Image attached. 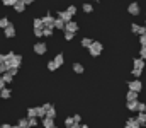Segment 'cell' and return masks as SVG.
I'll use <instances>...</instances> for the list:
<instances>
[{
  "instance_id": "obj_1",
  "label": "cell",
  "mask_w": 146,
  "mask_h": 128,
  "mask_svg": "<svg viewBox=\"0 0 146 128\" xmlns=\"http://www.w3.org/2000/svg\"><path fill=\"white\" fill-rule=\"evenodd\" d=\"M5 56H7V58H5V63L9 65V68H10V67H15V68L21 67V62H22V56H21V55H15V53L10 51V53H7Z\"/></svg>"
},
{
  "instance_id": "obj_2",
  "label": "cell",
  "mask_w": 146,
  "mask_h": 128,
  "mask_svg": "<svg viewBox=\"0 0 146 128\" xmlns=\"http://www.w3.org/2000/svg\"><path fill=\"white\" fill-rule=\"evenodd\" d=\"M102 50H104V46H102V43H99V41H94L92 46L88 48V51H90L92 56H99V55L102 53Z\"/></svg>"
},
{
  "instance_id": "obj_3",
  "label": "cell",
  "mask_w": 146,
  "mask_h": 128,
  "mask_svg": "<svg viewBox=\"0 0 146 128\" xmlns=\"http://www.w3.org/2000/svg\"><path fill=\"white\" fill-rule=\"evenodd\" d=\"M127 87H129V90H134V92H139L141 89H143V84L138 80V79H134V80H131V82H127Z\"/></svg>"
},
{
  "instance_id": "obj_4",
  "label": "cell",
  "mask_w": 146,
  "mask_h": 128,
  "mask_svg": "<svg viewBox=\"0 0 146 128\" xmlns=\"http://www.w3.org/2000/svg\"><path fill=\"white\" fill-rule=\"evenodd\" d=\"M42 26H44V27H54V17H53L51 14H46V15L42 17Z\"/></svg>"
},
{
  "instance_id": "obj_5",
  "label": "cell",
  "mask_w": 146,
  "mask_h": 128,
  "mask_svg": "<svg viewBox=\"0 0 146 128\" xmlns=\"http://www.w3.org/2000/svg\"><path fill=\"white\" fill-rule=\"evenodd\" d=\"M46 50H48L46 43L37 41L36 44H34V53H37V55H44V53H46Z\"/></svg>"
},
{
  "instance_id": "obj_6",
  "label": "cell",
  "mask_w": 146,
  "mask_h": 128,
  "mask_svg": "<svg viewBox=\"0 0 146 128\" xmlns=\"http://www.w3.org/2000/svg\"><path fill=\"white\" fill-rule=\"evenodd\" d=\"M139 10H141V9H139V3H136V2H131V3L127 5V12L133 14V15H138Z\"/></svg>"
},
{
  "instance_id": "obj_7",
  "label": "cell",
  "mask_w": 146,
  "mask_h": 128,
  "mask_svg": "<svg viewBox=\"0 0 146 128\" xmlns=\"http://www.w3.org/2000/svg\"><path fill=\"white\" fill-rule=\"evenodd\" d=\"M126 128H141V123L136 120V118H129L126 121Z\"/></svg>"
},
{
  "instance_id": "obj_8",
  "label": "cell",
  "mask_w": 146,
  "mask_h": 128,
  "mask_svg": "<svg viewBox=\"0 0 146 128\" xmlns=\"http://www.w3.org/2000/svg\"><path fill=\"white\" fill-rule=\"evenodd\" d=\"M131 31H133V34H145V27L143 26H139V24H133L131 26Z\"/></svg>"
},
{
  "instance_id": "obj_9",
  "label": "cell",
  "mask_w": 146,
  "mask_h": 128,
  "mask_svg": "<svg viewBox=\"0 0 146 128\" xmlns=\"http://www.w3.org/2000/svg\"><path fill=\"white\" fill-rule=\"evenodd\" d=\"M133 68H141V70H143V68H145V60H143L141 56H139V58H134V60H133Z\"/></svg>"
},
{
  "instance_id": "obj_10",
  "label": "cell",
  "mask_w": 146,
  "mask_h": 128,
  "mask_svg": "<svg viewBox=\"0 0 146 128\" xmlns=\"http://www.w3.org/2000/svg\"><path fill=\"white\" fill-rule=\"evenodd\" d=\"M3 33H5V38H14V36H15V27L10 24L9 27H5V29H3Z\"/></svg>"
},
{
  "instance_id": "obj_11",
  "label": "cell",
  "mask_w": 146,
  "mask_h": 128,
  "mask_svg": "<svg viewBox=\"0 0 146 128\" xmlns=\"http://www.w3.org/2000/svg\"><path fill=\"white\" fill-rule=\"evenodd\" d=\"M65 31H72V33H76V31H78V24H76V22H73V21L66 22V26H65Z\"/></svg>"
},
{
  "instance_id": "obj_12",
  "label": "cell",
  "mask_w": 146,
  "mask_h": 128,
  "mask_svg": "<svg viewBox=\"0 0 146 128\" xmlns=\"http://www.w3.org/2000/svg\"><path fill=\"white\" fill-rule=\"evenodd\" d=\"M65 26H66V22H65L63 19H60V17L54 19V29H63V31H65Z\"/></svg>"
},
{
  "instance_id": "obj_13",
  "label": "cell",
  "mask_w": 146,
  "mask_h": 128,
  "mask_svg": "<svg viewBox=\"0 0 146 128\" xmlns=\"http://www.w3.org/2000/svg\"><path fill=\"white\" fill-rule=\"evenodd\" d=\"M42 127L44 128H54V120L53 118H42Z\"/></svg>"
},
{
  "instance_id": "obj_14",
  "label": "cell",
  "mask_w": 146,
  "mask_h": 128,
  "mask_svg": "<svg viewBox=\"0 0 146 128\" xmlns=\"http://www.w3.org/2000/svg\"><path fill=\"white\" fill-rule=\"evenodd\" d=\"M58 17L63 19L65 22H70V21H72V14H68V10H65V12H58Z\"/></svg>"
},
{
  "instance_id": "obj_15",
  "label": "cell",
  "mask_w": 146,
  "mask_h": 128,
  "mask_svg": "<svg viewBox=\"0 0 146 128\" xmlns=\"http://www.w3.org/2000/svg\"><path fill=\"white\" fill-rule=\"evenodd\" d=\"M138 106H139V101H127V109L129 111H138Z\"/></svg>"
},
{
  "instance_id": "obj_16",
  "label": "cell",
  "mask_w": 146,
  "mask_h": 128,
  "mask_svg": "<svg viewBox=\"0 0 146 128\" xmlns=\"http://www.w3.org/2000/svg\"><path fill=\"white\" fill-rule=\"evenodd\" d=\"M17 125L21 128H31L29 127V118H21V120L17 121Z\"/></svg>"
},
{
  "instance_id": "obj_17",
  "label": "cell",
  "mask_w": 146,
  "mask_h": 128,
  "mask_svg": "<svg viewBox=\"0 0 146 128\" xmlns=\"http://www.w3.org/2000/svg\"><path fill=\"white\" fill-rule=\"evenodd\" d=\"M136 120L141 123V125H146V113L145 111H141V113H138V116H136Z\"/></svg>"
},
{
  "instance_id": "obj_18",
  "label": "cell",
  "mask_w": 146,
  "mask_h": 128,
  "mask_svg": "<svg viewBox=\"0 0 146 128\" xmlns=\"http://www.w3.org/2000/svg\"><path fill=\"white\" fill-rule=\"evenodd\" d=\"M14 9H15V12H24V9H26V3H24V2H17V3L14 5Z\"/></svg>"
},
{
  "instance_id": "obj_19",
  "label": "cell",
  "mask_w": 146,
  "mask_h": 128,
  "mask_svg": "<svg viewBox=\"0 0 146 128\" xmlns=\"http://www.w3.org/2000/svg\"><path fill=\"white\" fill-rule=\"evenodd\" d=\"M54 62H56V65H58V67H61V65L65 63V56L60 53V55H56V56H54Z\"/></svg>"
},
{
  "instance_id": "obj_20",
  "label": "cell",
  "mask_w": 146,
  "mask_h": 128,
  "mask_svg": "<svg viewBox=\"0 0 146 128\" xmlns=\"http://www.w3.org/2000/svg\"><path fill=\"white\" fill-rule=\"evenodd\" d=\"M27 118H37V108H29L27 109Z\"/></svg>"
},
{
  "instance_id": "obj_21",
  "label": "cell",
  "mask_w": 146,
  "mask_h": 128,
  "mask_svg": "<svg viewBox=\"0 0 146 128\" xmlns=\"http://www.w3.org/2000/svg\"><path fill=\"white\" fill-rule=\"evenodd\" d=\"M73 72H75V74H83V65L73 63Z\"/></svg>"
},
{
  "instance_id": "obj_22",
  "label": "cell",
  "mask_w": 146,
  "mask_h": 128,
  "mask_svg": "<svg viewBox=\"0 0 146 128\" xmlns=\"http://www.w3.org/2000/svg\"><path fill=\"white\" fill-rule=\"evenodd\" d=\"M0 97L9 99V97H10V89H7V87H5V89H2V90H0Z\"/></svg>"
},
{
  "instance_id": "obj_23",
  "label": "cell",
  "mask_w": 146,
  "mask_h": 128,
  "mask_svg": "<svg viewBox=\"0 0 146 128\" xmlns=\"http://www.w3.org/2000/svg\"><path fill=\"white\" fill-rule=\"evenodd\" d=\"M126 97H127V101H136V99H138V92H134V90H129Z\"/></svg>"
},
{
  "instance_id": "obj_24",
  "label": "cell",
  "mask_w": 146,
  "mask_h": 128,
  "mask_svg": "<svg viewBox=\"0 0 146 128\" xmlns=\"http://www.w3.org/2000/svg\"><path fill=\"white\" fill-rule=\"evenodd\" d=\"M9 26H10L9 19H7V17H2V19H0V27H2V29H5V27H9Z\"/></svg>"
},
{
  "instance_id": "obj_25",
  "label": "cell",
  "mask_w": 146,
  "mask_h": 128,
  "mask_svg": "<svg viewBox=\"0 0 146 128\" xmlns=\"http://www.w3.org/2000/svg\"><path fill=\"white\" fill-rule=\"evenodd\" d=\"M34 29H44V26H42V19H34Z\"/></svg>"
},
{
  "instance_id": "obj_26",
  "label": "cell",
  "mask_w": 146,
  "mask_h": 128,
  "mask_svg": "<svg viewBox=\"0 0 146 128\" xmlns=\"http://www.w3.org/2000/svg\"><path fill=\"white\" fill-rule=\"evenodd\" d=\"M92 40H90V38H83V40H82V46H83V48H90V46H92Z\"/></svg>"
},
{
  "instance_id": "obj_27",
  "label": "cell",
  "mask_w": 146,
  "mask_h": 128,
  "mask_svg": "<svg viewBox=\"0 0 146 128\" xmlns=\"http://www.w3.org/2000/svg\"><path fill=\"white\" fill-rule=\"evenodd\" d=\"M46 116H48V118H53V120H54V118H56V109H54V108L48 109V111H46Z\"/></svg>"
},
{
  "instance_id": "obj_28",
  "label": "cell",
  "mask_w": 146,
  "mask_h": 128,
  "mask_svg": "<svg viewBox=\"0 0 146 128\" xmlns=\"http://www.w3.org/2000/svg\"><path fill=\"white\" fill-rule=\"evenodd\" d=\"M37 118H46V109L41 106V108H37Z\"/></svg>"
},
{
  "instance_id": "obj_29",
  "label": "cell",
  "mask_w": 146,
  "mask_h": 128,
  "mask_svg": "<svg viewBox=\"0 0 146 128\" xmlns=\"http://www.w3.org/2000/svg\"><path fill=\"white\" fill-rule=\"evenodd\" d=\"M17 2H19V0H2V3H3V5H7V7H14Z\"/></svg>"
},
{
  "instance_id": "obj_30",
  "label": "cell",
  "mask_w": 146,
  "mask_h": 128,
  "mask_svg": "<svg viewBox=\"0 0 146 128\" xmlns=\"http://www.w3.org/2000/svg\"><path fill=\"white\" fill-rule=\"evenodd\" d=\"M73 125H75V120H73V116H72V118H66V120H65V127H66V128H72Z\"/></svg>"
},
{
  "instance_id": "obj_31",
  "label": "cell",
  "mask_w": 146,
  "mask_h": 128,
  "mask_svg": "<svg viewBox=\"0 0 146 128\" xmlns=\"http://www.w3.org/2000/svg\"><path fill=\"white\" fill-rule=\"evenodd\" d=\"M53 29H54V27H44V29H42V34H44V36H48V38H49V36H51V34H53Z\"/></svg>"
},
{
  "instance_id": "obj_32",
  "label": "cell",
  "mask_w": 146,
  "mask_h": 128,
  "mask_svg": "<svg viewBox=\"0 0 146 128\" xmlns=\"http://www.w3.org/2000/svg\"><path fill=\"white\" fill-rule=\"evenodd\" d=\"M48 68H49L51 72H53V70H56V68H58V65H56V62H54V60H51V62H48Z\"/></svg>"
},
{
  "instance_id": "obj_33",
  "label": "cell",
  "mask_w": 146,
  "mask_h": 128,
  "mask_svg": "<svg viewBox=\"0 0 146 128\" xmlns=\"http://www.w3.org/2000/svg\"><path fill=\"white\" fill-rule=\"evenodd\" d=\"M9 72V65L7 63H0V74L3 75V74H7Z\"/></svg>"
},
{
  "instance_id": "obj_34",
  "label": "cell",
  "mask_w": 146,
  "mask_h": 128,
  "mask_svg": "<svg viewBox=\"0 0 146 128\" xmlns=\"http://www.w3.org/2000/svg\"><path fill=\"white\" fill-rule=\"evenodd\" d=\"M73 36H75V33H72V31H65V40H66V41H72Z\"/></svg>"
},
{
  "instance_id": "obj_35",
  "label": "cell",
  "mask_w": 146,
  "mask_h": 128,
  "mask_svg": "<svg viewBox=\"0 0 146 128\" xmlns=\"http://www.w3.org/2000/svg\"><path fill=\"white\" fill-rule=\"evenodd\" d=\"M83 12H87V14H90L92 12V3H83Z\"/></svg>"
},
{
  "instance_id": "obj_36",
  "label": "cell",
  "mask_w": 146,
  "mask_h": 128,
  "mask_svg": "<svg viewBox=\"0 0 146 128\" xmlns=\"http://www.w3.org/2000/svg\"><path fill=\"white\" fill-rule=\"evenodd\" d=\"M12 77H14V75H10V74H9V72H7V74H3V75H2V79H3V80H5V82H12Z\"/></svg>"
},
{
  "instance_id": "obj_37",
  "label": "cell",
  "mask_w": 146,
  "mask_h": 128,
  "mask_svg": "<svg viewBox=\"0 0 146 128\" xmlns=\"http://www.w3.org/2000/svg\"><path fill=\"white\" fill-rule=\"evenodd\" d=\"M141 72H143V70H141V68H133V75H134V77H136V79H138V77H139V75H141Z\"/></svg>"
},
{
  "instance_id": "obj_38",
  "label": "cell",
  "mask_w": 146,
  "mask_h": 128,
  "mask_svg": "<svg viewBox=\"0 0 146 128\" xmlns=\"http://www.w3.org/2000/svg\"><path fill=\"white\" fill-rule=\"evenodd\" d=\"M66 10H68V14H72V15H75V14H76V7H75V5H70Z\"/></svg>"
},
{
  "instance_id": "obj_39",
  "label": "cell",
  "mask_w": 146,
  "mask_h": 128,
  "mask_svg": "<svg viewBox=\"0 0 146 128\" xmlns=\"http://www.w3.org/2000/svg\"><path fill=\"white\" fill-rule=\"evenodd\" d=\"M37 125V118H29V127L33 128V127H36Z\"/></svg>"
},
{
  "instance_id": "obj_40",
  "label": "cell",
  "mask_w": 146,
  "mask_h": 128,
  "mask_svg": "<svg viewBox=\"0 0 146 128\" xmlns=\"http://www.w3.org/2000/svg\"><path fill=\"white\" fill-rule=\"evenodd\" d=\"M139 55H141V58L146 60V46H141V51H139Z\"/></svg>"
},
{
  "instance_id": "obj_41",
  "label": "cell",
  "mask_w": 146,
  "mask_h": 128,
  "mask_svg": "<svg viewBox=\"0 0 146 128\" xmlns=\"http://www.w3.org/2000/svg\"><path fill=\"white\" fill-rule=\"evenodd\" d=\"M139 43H141V46H146V34L139 36Z\"/></svg>"
},
{
  "instance_id": "obj_42",
  "label": "cell",
  "mask_w": 146,
  "mask_h": 128,
  "mask_svg": "<svg viewBox=\"0 0 146 128\" xmlns=\"http://www.w3.org/2000/svg\"><path fill=\"white\" fill-rule=\"evenodd\" d=\"M73 120H75V125H80V121H82L80 115H75V116H73Z\"/></svg>"
},
{
  "instance_id": "obj_43",
  "label": "cell",
  "mask_w": 146,
  "mask_h": 128,
  "mask_svg": "<svg viewBox=\"0 0 146 128\" xmlns=\"http://www.w3.org/2000/svg\"><path fill=\"white\" fill-rule=\"evenodd\" d=\"M34 34H36L37 38H41V36H44V34H42V29H34Z\"/></svg>"
},
{
  "instance_id": "obj_44",
  "label": "cell",
  "mask_w": 146,
  "mask_h": 128,
  "mask_svg": "<svg viewBox=\"0 0 146 128\" xmlns=\"http://www.w3.org/2000/svg\"><path fill=\"white\" fill-rule=\"evenodd\" d=\"M9 74H10V75H15V74H17V68H15V67H10V68H9Z\"/></svg>"
},
{
  "instance_id": "obj_45",
  "label": "cell",
  "mask_w": 146,
  "mask_h": 128,
  "mask_svg": "<svg viewBox=\"0 0 146 128\" xmlns=\"http://www.w3.org/2000/svg\"><path fill=\"white\" fill-rule=\"evenodd\" d=\"M5 84H7V82H5V80L0 77V90H2V89H5Z\"/></svg>"
},
{
  "instance_id": "obj_46",
  "label": "cell",
  "mask_w": 146,
  "mask_h": 128,
  "mask_svg": "<svg viewBox=\"0 0 146 128\" xmlns=\"http://www.w3.org/2000/svg\"><path fill=\"white\" fill-rule=\"evenodd\" d=\"M42 108H44V109L48 111V109H51V108H53V104H49V103H46V104H42Z\"/></svg>"
},
{
  "instance_id": "obj_47",
  "label": "cell",
  "mask_w": 146,
  "mask_h": 128,
  "mask_svg": "<svg viewBox=\"0 0 146 128\" xmlns=\"http://www.w3.org/2000/svg\"><path fill=\"white\" fill-rule=\"evenodd\" d=\"M5 58H7L5 55H0V63H5Z\"/></svg>"
},
{
  "instance_id": "obj_48",
  "label": "cell",
  "mask_w": 146,
  "mask_h": 128,
  "mask_svg": "<svg viewBox=\"0 0 146 128\" xmlns=\"http://www.w3.org/2000/svg\"><path fill=\"white\" fill-rule=\"evenodd\" d=\"M33 2H34V0H24V3H26V5H31Z\"/></svg>"
},
{
  "instance_id": "obj_49",
  "label": "cell",
  "mask_w": 146,
  "mask_h": 128,
  "mask_svg": "<svg viewBox=\"0 0 146 128\" xmlns=\"http://www.w3.org/2000/svg\"><path fill=\"white\" fill-rule=\"evenodd\" d=\"M80 128H88L87 125H80Z\"/></svg>"
},
{
  "instance_id": "obj_50",
  "label": "cell",
  "mask_w": 146,
  "mask_h": 128,
  "mask_svg": "<svg viewBox=\"0 0 146 128\" xmlns=\"http://www.w3.org/2000/svg\"><path fill=\"white\" fill-rule=\"evenodd\" d=\"M72 128H80V125H73V127Z\"/></svg>"
},
{
  "instance_id": "obj_51",
  "label": "cell",
  "mask_w": 146,
  "mask_h": 128,
  "mask_svg": "<svg viewBox=\"0 0 146 128\" xmlns=\"http://www.w3.org/2000/svg\"><path fill=\"white\" fill-rule=\"evenodd\" d=\"M12 128H21V127H19V125H15V127H12Z\"/></svg>"
},
{
  "instance_id": "obj_52",
  "label": "cell",
  "mask_w": 146,
  "mask_h": 128,
  "mask_svg": "<svg viewBox=\"0 0 146 128\" xmlns=\"http://www.w3.org/2000/svg\"><path fill=\"white\" fill-rule=\"evenodd\" d=\"M145 34H146V26H145Z\"/></svg>"
},
{
  "instance_id": "obj_53",
  "label": "cell",
  "mask_w": 146,
  "mask_h": 128,
  "mask_svg": "<svg viewBox=\"0 0 146 128\" xmlns=\"http://www.w3.org/2000/svg\"><path fill=\"white\" fill-rule=\"evenodd\" d=\"M19 2H24V0H19Z\"/></svg>"
},
{
  "instance_id": "obj_54",
  "label": "cell",
  "mask_w": 146,
  "mask_h": 128,
  "mask_svg": "<svg viewBox=\"0 0 146 128\" xmlns=\"http://www.w3.org/2000/svg\"><path fill=\"white\" fill-rule=\"evenodd\" d=\"M145 26H146V22H145Z\"/></svg>"
},
{
  "instance_id": "obj_55",
  "label": "cell",
  "mask_w": 146,
  "mask_h": 128,
  "mask_svg": "<svg viewBox=\"0 0 146 128\" xmlns=\"http://www.w3.org/2000/svg\"><path fill=\"white\" fill-rule=\"evenodd\" d=\"M145 113H146V109H145Z\"/></svg>"
},
{
  "instance_id": "obj_56",
  "label": "cell",
  "mask_w": 146,
  "mask_h": 128,
  "mask_svg": "<svg viewBox=\"0 0 146 128\" xmlns=\"http://www.w3.org/2000/svg\"><path fill=\"white\" fill-rule=\"evenodd\" d=\"M0 2H2V0H0Z\"/></svg>"
},
{
  "instance_id": "obj_57",
  "label": "cell",
  "mask_w": 146,
  "mask_h": 128,
  "mask_svg": "<svg viewBox=\"0 0 146 128\" xmlns=\"http://www.w3.org/2000/svg\"><path fill=\"white\" fill-rule=\"evenodd\" d=\"M54 128H56V127H54Z\"/></svg>"
}]
</instances>
